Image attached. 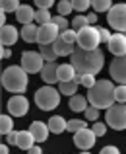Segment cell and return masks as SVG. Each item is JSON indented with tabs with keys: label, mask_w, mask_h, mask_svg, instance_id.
<instances>
[{
	"label": "cell",
	"mask_w": 126,
	"mask_h": 154,
	"mask_svg": "<svg viewBox=\"0 0 126 154\" xmlns=\"http://www.w3.org/2000/svg\"><path fill=\"white\" fill-rule=\"evenodd\" d=\"M70 63L80 74H97L103 70L105 55L101 49L95 51H85L82 47H76V51L70 55Z\"/></svg>",
	"instance_id": "1"
},
{
	"label": "cell",
	"mask_w": 126,
	"mask_h": 154,
	"mask_svg": "<svg viewBox=\"0 0 126 154\" xmlns=\"http://www.w3.org/2000/svg\"><path fill=\"white\" fill-rule=\"evenodd\" d=\"M87 100L91 105H95L97 109H109L115 100V86L111 80H97L95 86L89 88L87 92Z\"/></svg>",
	"instance_id": "2"
},
{
	"label": "cell",
	"mask_w": 126,
	"mask_h": 154,
	"mask_svg": "<svg viewBox=\"0 0 126 154\" xmlns=\"http://www.w3.org/2000/svg\"><path fill=\"white\" fill-rule=\"evenodd\" d=\"M27 82H29V78H27V72L23 70L22 64H12V66L4 68L2 72V86L4 90L12 92V94H23V92L27 90Z\"/></svg>",
	"instance_id": "3"
},
{
	"label": "cell",
	"mask_w": 126,
	"mask_h": 154,
	"mask_svg": "<svg viewBox=\"0 0 126 154\" xmlns=\"http://www.w3.org/2000/svg\"><path fill=\"white\" fill-rule=\"evenodd\" d=\"M60 90H56V88L52 86H43L39 88L37 92H35V103H37V107L41 109V111H51V109H56L60 103Z\"/></svg>",
	"instance_id": "4"
},
{
	"label": "cell",
	"mask_w": 126,
	"mask_h": 154,
	"mask_svg": "<svg viewBox=\"0 0 126 154\" xmlns=\"http://www.w3.org/2000/svg\"><path fill=\"white\" fill-rule=\"evenodd\" d=\"M101 43V31L95 26H85L84 29L78 31V47H82L85 51H95L99 49Z\"/></svg>",
	"instance_id": "5"
},
{
	"label": "cell",
	"mask_w": 126,
	"mask_h": 154,
	"mask_svg": "<svg viewBox=\"0 0 126 154\" xmlns=\"http://www.w3.org/2000/svg\"><path fill=\"white\" fill-rule=\"evenodd\" d=\"M105 123L115 131L126 129V103H113L105 113Z\"/></svg>",
	"instance_id": "6"
},
{
	"label": "cell",
	"mask_w": 126,
	"mask_h": 154,
	"mask_svg": "<svg viewBox=\"0 0 126 154\" xmlns=\"http://www.w3.org/2000/svg\"><path fill=\"white\" fill-rule=\"evenodd\" d=\"M107 22L113 29L126 33V4H115L107 12Z\"/></svg>",
	"instance_id": "7"
},
{
	"label": "cell",
	"mask_w": 126,
	"mask_h": 154,
	"mask_svg": "<svg viewBox=\"0 0 126 154\" xmlns=\"http://www.w3.org/2000/svg\"><path fill=\"white\" fill-rule=\"evenodd\" d=\"M45 63L47 60L43 59L41 53H35V51H25L22 55V66L27 74H35V72H41Z\"/></svg>",
	"instance_id": "8"
},
{
	"label": "cell",
	"mask_w": 126,
	"mask_h": 154,
	"mask_svg": "<svg viewBox=\"0 0 126 154\" xmlns=\"http://www.w3.org/2000/svg\"><path fill=\"white\" fill-rule=\"evenodd\" d=\"M6 107H8V113H10L12 117H23L27 111H29V102H27L25 96L16 94V96H12V98L8 100Z\"/></svg>",
	"instance_id": "9"
},
{
	"label": "cell",
	"mask_w": 126,
	"mask_h": 154,
	"mask_svg": "<svg viewBox=\"0 0 126 154\" xmlns=\"http://www.w3.org/2000/svg\"><path fill=\"white\" fill-rule=\"evenodd\" d=\"M58 37H60V29L52 22L39 26V37H37V43H39V45H52V43H54Z\"/></svg>",
	"instance_id": "10"
},
{
	"label": "cell",
	"mask_w": 126,
	"mask_h": 154,
	"mask_svg": "<svg viewBox=\"0 0 126 154\" xmlns=\"http://www.w3.org/2000/svg\"><path fill=\"white\" fill-rule=\"evenodd\" d=\"M109 72H111V78L115 80V82L126 84V55L115 57V59H113V63H111Z\"/></svg>",
	"instance_id": "11"
},
{
	"label": "cell",
	"mask_w": 126,
	"mask_h": 154,
	"mask_svg": "<svg viewBox=\"0 0 126 154\" xmlns=\"http://www.w3.org/2000/svg\"><path fill=\"white\" fill-rule=\"evenodd\" d=\"M95 133H93V129H82V131L74 133V144L80 148V150H89V148L95 144Z\"/></svg>",
	"instance_id": "12"
},
{
	"label": "cell",
	"mask_w": 126,
	"mask_h": 154,
	"mask_svg": "<svg viewBox=\"0 0 126 154\" xmlns=\"http://www.w3.org/2000/svg\"><path fill=\"white\" fill-rule=\"evenodd\" d=\"M107 47H109V51L113 53L115 57H122L126 55V35L124 33H113V37H111V41L107 43Z\"/></svg>",
	"instance_id": "13"
},
{
	"label": "cell",
	"mask_w": 126,
	"mask_h": 154,
	"mask_svg": "<svg viewBox=\"0 0 126 154\" xmlns=\"http://www.w3.org/2000/svg\"><path fill=\"white\" fill-rule=\"evenodd\" d=\"M41 78L45 84L52 86V84L58 82V64L56 63H45L43 70H41Z\"/></svg>",
	"instance_id": "14"
},
{
	"label": "cell",
	"mask_w": 126,
	"mask_h": 154,
	"mask_svg": "<svg viewBox=\"0 0 126 154\" xmlns=\"http://www.w3.org/2000/svg\"><path fill=\"white\" fill-rule=\"evenodd\" d=\"M29 131H31V135L35 137V143H43V140H47L51 129H48V123H43V121H33V123L29 125Z\"/></svg>",
	"instance_id": "15"
},
{
	"label": "cell",
	"mask_w": 126,
	"mask_h": 154,
	"mask_svg": "<svg viewBox=\"0 0 126 154\" xmlns=\"http://www.w3.org/2000/svg\"><path fill=\"white\" fill-rule=\"evenodd\" d=\"M35 12L37 10H33L29 4H22V6L18 8V12H16V20H18L19 23H23V26L33 23L35 22Z\"/></svg>",
	"instance_id": "16"
},
{
	"label": "cell",
	"mask_w": 126,
	"mask_h": 154,
	"mask_svg": "<svg viewBox=\"0 0 126 154\" xmlns=\"http://www.w3.org/2000/svg\"><path fill=\"white\" fill-rule=\"evenodd\" d=\"M22 31H18L14 26H2V47H10L18 41Z\"/></svg>",
	"instance_id": "17"
},
{
	"label": "cell",
	"mask_w": 126,
	"mask_h": 154,
	"mask_svg": "<svg viewBox=\"0 0 126 154\" xmlns=\"http://www.w3.org/2000/svg\"><path fill=\"white\" fill-rule=\"evenodd\" d=\"M78 70L74 68L72 63H64V64H58V82H72L76 78Z\"/></svg>",
	"instance_id": "18"
},
{
	"label": "cell",
	"mask_w": 126,
	"mask_h": 154,
	"mask_svg": "<svg viewBox=\"0 0 126 154\" xmlns=\"http://www.w3.org/2000/svg\"><path fill=\"white\" fill-rule=\"evenodd\" d=\"M37 37H39V26H35V22L22 27V39L25 43H35Z\"/></svg>",
	"instance_id": "19"
},
{
	"label": "cell",
	"mask_w": 126,
	"mask_h": 154,
	"mask_svg": "<svg viewBox=\"0 0 126 154\" xmlns=\"http://www.w3.org/2000/svg\"><path fill=\"white\" fill-rule=\"evenodd\" d=\"M52 47H54V51H56V55L58 57H66V55H72V53L76 51V45H72V43H68V41H64L62 37H58L54 43H52Z\"/></svg>",
	"instance_id": "20"
},
{
	"label": "cell",
	"mask_w": 126,
	"mask_h": 154,
	"mask_svg": "<svg viewBox=\"0 0 126 154\" xmlns=\"http://www.w3.org/2000/svg\"><path fill=\"white\" fill-rule=\"evenodd\" d=\"M33 144H35V137L31 135L29 129H27V131H19L18 133V144H16V146H19L22 150H29Z\"/></svg>",
	"instance_id": "21"
},
{
	"label": "cell",
	"mask_w": 126,
	"mask_h": 154,
	"mask_svg": "<svg viewBox=\"0 0 126 154\" xmlns=\"http://www.w3.org/2000/svg\"><path fill=\"white\" fill-rule=\"evenodd\" d=\"M87 102H89V100H87V98H84L82 94H74V96H70V103H68V105H70L72 111L82 113V111H85V109L89 107Z\"/></svg>",
	"instance_id": "22"
},
{
	"label": "cell",
	"mask_w": 126,
	"mask_h": 154,
	"mask_svg": "<svg viewBox=\"0 0 126 154\" xmlns=\"http://www.w3.org/2000/svg\"><path fill=\"white\" fill-rule=\"evenodd\" d=\"M66 125H68V121L60 115H52L51 119H48V129H51V133H54V135L64 133L66 131Z\"/></svg>",
	"instance_id": "23"
},
{
	"label": "cell",
	"mask_w": 126,
	"mask_h": 154,
	"mask_svg": "<svg viewBox=\"0 0 126 154\" xmlns=\"http://www.w3.org/2000/svg\"><path fill=\"white\" fill-rule=\"evenodd\" d=\"M74 80H76L78 84H82V86H85L87 90H89V88H93V86H95V82H97L95 74H80V72L76 74Z\"/></svg>",
	"instance_id": "24"
},
{
	"label": "cell",
	"mask_w": 126,
	"mask_h": 154,
	"mask_svg": "<svg viewBox=\"0 0 126 154\" xmlns=\"http://www.w3.org/2000/svg\"><path fill=\"white\" fill-rule=\"evenodd\" d=\"M78 86L80 84L76 82V80H72V82H60L58 90H60V94H64V96H74L76 92H78Z\"/></svg>",
	"instance_id": "25"
},
{
	"label": "cell",
	"mask_w": 126,
	"mask_h": 154,
	"mask_svg": "<svg viewBox=\"0 0 126 154\" xmlns=\"http://www.w3.org/2000/svg\"><path fill=\"white\" fill-rule=\"evenodd\" d=\"M43 55V59L47 60V63H54L56 59H58V55H56L54 47L52 45H41V51H39Z\"/></svg>",
	"instance_id": "26"
},
{
	"label": "cell",
	"mask_w": 126,
	"mask_h": 154,
	"mask_svg": "<svg viewBox=\"0 0 126 154\" xmlns=\"http://www.w3.org/2000/svg\"><path fill=\"white\" fill-rule=\"evenodd\" d=\"M51 22H52L51 12L45 10V8H37V12H35V23L43 26V23H51Z\"/></svg>",
	"instance_id": "27"
},
{
	"label": "cell",
	"mask_w": 126,
	"mask_h": 154,
	"mask_svg": "<svg viewBox=\"0 0 126 154\" xmlns=\"http://www.w3.org/2000/svg\"><path fill=\"white\" fill-rule=\"evenodd\" d=\"M14 131V121H12V115H2L0 117V133L2 135H8V133Z\"/></svg>",
	"instance_id": "28"
},
{
	"label": "cell",
	"mask_w": 126,
	"mask_h": 154,
	"mask_svg": "<svg viewBox=\"0 0 126 154\" xmlns=\"http://www.w3.org/2000/svg\"><path fill=\"white\" fill-rule=\"evenodd\" d=\"M91 6L95 12H109L113 8V0H91Z\"/></svg>",
	"instance_id": "29"
},
{
	"label": "cell",
	"mask_w": 126,
	"mask_h": 154,
	"mask_svg": "<svg viewBox=\"0 0 126 154\" xmlns=\"http://www.w3.org/2000/svg\"><path fill=\"white\" fill-rule=\"evenodd\" d=\"M56 10H58V16H68V14H72V10H74V6H72V0H60L58 6H56Z\"/></svg>",
	"instance_id": "30"
},
{
	"label": "cell",
	"mask_w": 126,
	"mask_h": 154,
	"mask_svg": "<svg viewBox=\"0 0 126 154\" xmlns=\"http://www.w3.org/2000/svg\"><path fill=\"white\" fill-rule=\"evenodd\" d=\"M85 121L82 119H70L68 121V125H66V131H72V133H78V131H82V129H85Z\"/></svg>",
	"instance_id": "31"
},
{
	"label": "cell",
	"mask_w": 126,
	"mask_h": 154,
	"mask_svg": "<svg viewBox=\"0 0 126 154\" xmlns=\"http://www.w3.org/2000/svg\"><path fill=\"white\" fill-rule=\"evenodd\" d=\"M85 26H89V22H87V16H76L74 20H72V29H76V31H80V29H84Z\"/></svg>",
	"instance_id": "32"
},
{
	"label": "cell",
	"mask_w": 126,
	"mask_h": 154,
	"mask_svg": "<svg viewBox=\"0 0 126 154\" xmlns=\"http://www.w3.org/2000/svg\"><path fill=\"white\" fill-rule=\"evenodd\" d=\"M22 6V4H19V0H2V12H18V8Z\"/></svg>",
	"instance_id": "33"
},
{
	"label": "cell",
	"mask_w": 126,
	"mask_h": 154,
	"mask_svg": "<svg viewBox=\"0 0 126 154\" xmlns=\"http://www.w3.org/2000/svg\"><path fill=\"white\" fill-rule=\"evenodd\" d=\"M60 37H62L64 41L72 43V45H78V31H76V29H66V31H62V33H60Z\"/></svg>",
	"instance_id": "34"
},
{
	"label": "cell",
	"mask_w": 126,
	"mask_h": 154,
	"mask_svg": "<svg viewBox=\"0 0 126 154\" xmlns=\"http://www.w3.org/2000/svg\"><path fill=\"white\" fill-rule=\"evenodd\" d=\"M115 100L116 103H126V84H119L115 88Z\"/></svg>",
	"instance_id": "35"
},
{
	"label": "cell",
	"mask_w": 126,
	"mask_h": 154,
	"mask_svg": "<svg viewBox=\"0 0 126 154\" xmlns=\"http://www.w3.org/2000/svg\"><path fill=\"white\" fill-rule=\"evenodd\" d=\"M84 113H85V121H91V123L99 121V109H97L95 105H89Z\"/></svg>",
	"instance_id": "36"
},
{
	"label": "cell",
	"mask_w": 126,
	"mask_h": 154,
	"mask_svg": "<svg viewBox=\"0 0 126 154\" xmlns=\"http://www.w3.org/2000/svg\"><path fill=\"white\" fill-rule=\"evenodd\" d=\"M52 23H54V26L60 29V33L68 29V20H66V16H54V18H52Z\"/></svg>",
	"instance_id": "37"
},
{
	"label": "cell",
	"mask_w": 126,
	"mask_h": 154,
	"mask_svg": "<svg viewBox=\"0 0 126 154\" xmlns=\"http://www.w3.org/2000/svg\"><path fill=\"white\" fill-rule=\"evenodd\" d=\"M72 6H74V10L76 12H85L89 6H91V0H72Z\"/></svg>",
	"instance_id": "38"
},
{
	"label": "cell",
	"mask_w": 126,
	"mask_h": 154,
	"mask_svg": "<svg viewBox=\"0 0 126 154\" xmlns=\"http://www.w3.org/2000/svg\"><path fill=\"white\" fill-rule=\"evenodd\" d=\"M91 129H93V133H95L97 137H103L105 133H107V123H99V121H95V123L91 125Z\"/></svg>",
	"instance_id": "39"
},
{
	"label": "cell",
	"mask_w": 126,
	"mask_h": 154,
	"mask_svg": "<svg viewBox=\"0 0 126 154\" xmlns=\"http://www.w3.org/2000/svg\"><path fill=\"white\" fill-rule=\"evenodd\" d=\"M99 31H101V43H109V41H111L113 35H111V31H109V29H105V27H99Z\"/></svg>",
	"instance_id": "40"
},
{
	"label": "cell",
	"mask_w": 126,
	"mask_h": 154,
	"mask_svg": "<svg viewBox=\"0 0 126 154\" xmlns=\"http://www.w3.org/2000/svg\"><path fill=\"white\" fill-rule=\"evenodd\" d=\"M52 4H54V0H35V6H37V8H45V10H48Z\"/></svg>",
	"instance_id": "41"
},
{
	"label": "cell",
	"mask_w": 126,
	"mask_h": 154,
	"mask_svg": "<svg viewBox=\"0 0 126 154\" xmlns=\"http://www.w3.org/2000/svg\"><path fill=\"white\" fill-rule=\"evenodd\" d=\"M6 140H8V144H18V133H16V131L8 133V135H6Z\"/></svg>",
	"instance_id": "42"
},
{
	"label": "cell",
	"mask_w": 126,
	"mask_h": 154,
	"mask_svg": "<svg viewBox=\"0 0 126 154\" xmlns=\"http://www.w3.org/2000/svg\"><path fill=\"white\" fill-rule=\"evenodd\" d=\"M99 154H120V150L116 146H105V148H101Z\"/></svg>",
	"instance_id": "43"
},
{
	"label": "cell",
	"mask_w": 126,
	"mask_h": 154,
	"mask_svg": "<svg viewBox=\"0 0 126 154\" xmlns=\"http://www.w3.org/2000/svg\"><path fill=\"white\" fill-rule=\"evenodd\" d=\"M0 57H2V59H10V57H12L10 47H2V51H0Z\"/></svg>",
	"instance_id": "44"
},
{
	"label": "cell",
	"mask_w": 126,
	"mask_h": 154,
	"mask_svg": "<svg viewBox=\"0 0 126 154\" xmlns=\"http://www.w3.org/2000/svg\"><path fill=\"white\" fill-rule=\"evenodd\" d=\"M87 22H89V26H95V22H97V12L87 14Z\"/></svg>",
	"instance_id": "45"
},
{
	"label": "cell",
	"mask_w": 126,
	"mask_h": 154,
	"mask_svg": "<svg viewBox=\"0 0 126 154\" xmlns=\"http://www.w3.org/2000/svg\"><path fill=\"white\" fill-rule=\"evenodd\" d=\"M27 154H43V150H41V146H35V144H33V146L27 150Z\"/></svg>",
	"instance_id": "46"
},
{
	"label": "cell",
	"mask_w": 126,
	"mask_h": 154,
	"mask_svg": "<svg viewBox=\"0 0 126 154\" xmlns=\"http://www.w3.org/2000/svg\"><path fill=\"white\" fill-rule=\"evenodd\" d=\"M0 154H10V152H8V146H6V144H2V146H0Z\"/></svg>",
	"instance_id": "47"
},
{
	"label": "cell",
	"mask_w": 126,
	"mask_h": 154,
	"mask_svg": "<svg viewBox=\"0 0 126 154\" xmlns=\"http://www.w3.org/2000/svg\"><path fill=\"white\" fill-rule=\"evenodd\" d=\"M80 154H91V152H87V150H82V152H80Z\"/></svg>",
	"instance_id": "48"
},
{
	"label": "cell",
	"mask_w": 126,
	"mask_h": 154,
	"mask_svg": "<svg viewBox=\"0 0 126 154\" xmlns=\"http://www.w3.org/2000/svg\"><path fill=\"white\" fill-rule=\"evenodd\" d=\"M124 35H126V33H124Z\"/></svg>",
	"instance_id": "49"
}]
</instances>
